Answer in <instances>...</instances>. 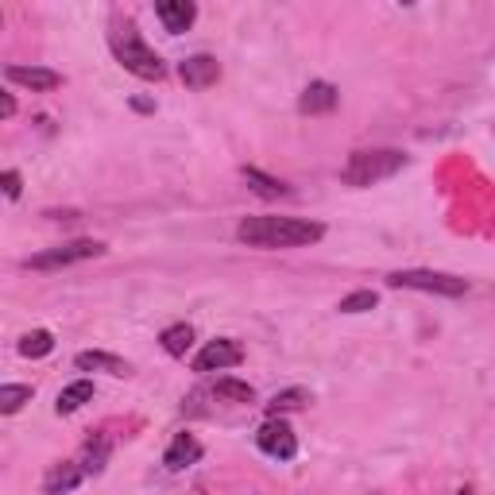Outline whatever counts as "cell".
<instances>
[{
    "mask_svg": "<svg viewBox=\"0 0 495 495\" xmlns=\"http://www.w3.org/2000/svg\"><path fill=\"white\" fill-rule=\"evenodd\" d=\"M325 237V225L302 217H244L237 225V240L248 248H306Z\"/></svg>",
    "mask_w": 495,
    "mask_h": 495,
    "instance_id": "6da1fadb",
    "label": "cell"
},
{
    "mask_svg": "<svg viewBox=\"0 0 495 495\" xmlns=\"http://www.w3.org/2000/svg\"><path fill=\"white\" fill-rule=\"evenodd\" d=\"M402 166H407V155L395 151V148L353 151L348 163L341 166V182L353 190H364V186H375V182H383V178H395Z\"/></svg>",
    "mask_w": 495,
    "mask_h": 495,
    "instance_id": "7a4b0ae2",
    "label": "cell"
},
{
    "mask_svg": "<svg viewBox=\"0 0 495 495\" xmlns=\"http://www.w3.org/2000/svg\"><path fill=\"white\" fill-rule=\"evenodd\" d=\"M112 55H116V62H121L128 74L143 77V82H159V77L166 74L163 58L155 55L148 43H143V35L136 32V23H121V28L112 32Z\"/></svg>",
    "mask_w": 495,
    "mask_h": 495,
    "instance_id": "3957f363",
    "label": "cell"
},
{
    "mask_svg": "<svg viewBox=\"0 0 495 495\" xmlns=\"http://www.w3.org/2000/svg\"><path fill=\"white\" fill-rule=\"evenodd\" d=\"M387 286H395V291L446 294V298H461L468 291V283L461 275H446V271H391Z\"/></svg>",
    "mask_w": 495,
    "mask_h": 495,
    "instance_id": "277c9868",
    "label": "cell"
},
{
    "mask_svg": "<svg viewBox=\"0 0 495 495\" xmlns=\"http://www.w3.org/2000/svg\"><path fill=\"white\" fill-rule=\"evenodd\" d=\"M97 256H105V244H101V240H70V244L47 248V252L23 259V267H32V271H58V267L82 264V259H97Z\"/></svg>",
    "mask_w": 495,
    "mask_h": 495,
    "instance_id": "5b68a950",
    "label": "cell"
},
{
    "mask_svg": "<svg viewBox=\"0 0 495 495\" xmlns=\"http://www.w3.org/2000/svg\"><path fill=\"white\" fill-rule=\"evenodd\" d=\"M256 446L264 449L267 457H275V461H291L298 453V437H294V429L286 426L283 418H267L264 426L256 429Z\"/></svg>",
    "mask_w": 495,
    "mask_h": 495,
    "instance_id": "8992f818",
    "label": "cell"
},
{
    "mask_svg": "<svg viewBox=\"0 0 495 495\" xmlns=\"http://www.w3.org/2000/svg\"><path fill=\"white\" fill-rule=\"evenodd\" d=\"M244 360V348L237 341H229V337H220V341H210L202 348L198 356H194V372H220V368H237Z\"/></svg>",
    "mask_w": 495,
    "mask_h": 495,
    "instance_id": "52a82bcc",
    "label": "cell"
},
{
    "mask_svg": "<svg viewBox=\"0 0 495 495\" xmlns=\"http://www.w3.org/2000/svg\"><path fill=\"white\" fill-rule=\"evenodd\" d=\"M178 77H182V82H186L190 89L217 86V77H220V62H217L213 55H190V58L178 67Z\"/></svg>",
    "mask_w": 495,
    "mask_h": 495,
    "instance_id": "ba28073f",
    "label": "cell"
},
{
    "mask_svg": "<svg viewBox=\"0 0 495 495\" xmlns=\"http://www.w3.org/2000/svg\"><path fill=\"white\" fill-rule=\"evenodd\" d=\"M8 82H16L23 89H35V94H50V89L62 86V74L47 70V67H8L4 70Z\"/></svg>",
    "mask_w": 495,
    "mask_h": 495,
    "instance_id": "9c48e42d",
    "label": "cell"
},
{
    "mask_svg": "<svg viewBox=\"0 0 495 495\" xmlns=\"http://www.w3.org/2000/svg\"><path fill=\"white\" fill-rule=\"evenodd\" d=\"M155 16L163 20L166 32L178 35V32H186L190 23L198 20V4H194V0H159V4H155Z\"/></svg>",
    "mask_w": 495,
    "mask_h": 495,
    "instance_id": "30bf717a",
    "label": "cell"
},
{
    "mask_svg": "<svg viewBox=\"0 0 495 495\" xmlns=\"http://www.w3.org/2000/svg\"><path fill=\"white\" fill-rule=\"evenodd\" d=\"M337 86L333 82H310L302 89V97H298V109H302L306 116H321V112H333L337 109Z\"/></svg>",
    "mask_w": 495,
    "mask_h": 495,
    "instance_id": "8fae6325",
    "label": "cell"
},
{
    "mask_svg": "<svg viewBox=\"0 0 495 495\" xmlns=\"http://www.w3.org/2000/svg\"><path fill=\"white\" fill-rule=\"evenodd\" d=\"M194 461H202V441L194 434H175L171 449L163 453V464L171 468V472H182V468H190Z\"/></svg>",
    "mask_w": 495,
    "mask_h": 495,
    "instance_id": "7c38bea8",
    "label": "cell"
},
{
    "mask_svg": "<svg viewBox=\"0 0 495 495\" xmlns=\"http://www.w3.org/2000/svg\"><path fill=\"white\" fill-rule=\"evenodd\" d=\"M86 468L74 464V461H62V464H50V472L43 476V491L47 495H62V491H74L77 484H82Z\"/></svg>",
    "mask_w": 495,
    "mask_h": 495,
    "instance_id": "4fadbf2b",
    "label": "cell"
},
{
    "mask_svg": "<svg viewBox=\"0 0 495 495\" xmlns=\"http://www.w3.org/2000/svg\"><path fill=\"white\" fill-rule=\"evenodd\" d=\"M74 364L82 372H109V375H132V364L112 353H77Z\"/></svg>",
    "mask_w": 495,
    "mask_h": 495,
    "instance_id": "5bb4252c",
    "label": "cell"
},
{
    "mask_svg": "<svg viewBox=\"0 0 495 495\" xmlns=\"http://www.w3.org/2000/svg\"><path fill=\"white\" fill-rule=\"evenodd\" d=\"M86 402H94V383H89V380H74L70 387L58 391L55 410H58V414H74V410H82Z\"/></svg>",
    "mask_w": 495,
    "mask_h": 495,
    "instance_id": "9a60e30c",
    "label": "cell"
},
{
    "mask_svg": "<svg viewBox=\"0 0 495 495\" xmlns=\"http://www.w3.org/2000/svg\"><path fill=\"white\" fill-rule=\"evenodd\" d=\"M240 175H244L248 186L259 194V198H286V194H291V186H286V182L271 178V175H264V171H256V166H244Z\"/></svg>",
    "mask_w": 495,
    "mask_h": 495,
    "instance_id": "2e32d148",
    "label": "cell"
},
{
    "mask_svg": "<svg viewBox=\"0 0 495 495\" xmlns=\"http://www.w3.org/2000/svg\"><path fill=\"white\" fill-rule=\"evenodd\" d=\"M306 402H310V391H306V387H286V391H279V395L267 402V410H271V418H279V414L302 410Z\"/></svg>",
    "mask_w": 495,
    "mask_h": 495,
    "instance_id": "e0dca14e",
    "label": "cell"
},
{
    "mask_svg": "<svg viewBox=\"0 0 495 495\" xmlns=\"http://www.w3.org/2000/svg\"><path fill=\"white\" fill-rule=\"evenodd\" d=\"M159 341L166 356H186V348L194 345V329L190 325H171V329H163Z\"/></svg>",
    "mask_w": 495,
    "mask_h": 495,
    "instance_id": "ac0fdd59",
    "label": "cell"
},
{
    "mask_svg": "<svg viewBox=\"0 0 495 495\" xmlns=\"http://www.w3.org/2000/svg\"><path fill=\"white\" fill-rule=\"evenodd\" d=\"M105 461H109V441H105V437L86 441V453H82V468H86V472H89V476L105 472Z\"/></svg>",
    "mask_w": 495,
    "mask_h": 495,
    "instance_id": "d6986e66",
    "label": "cell"
},
{
    "mask_svg": "<svg viewBox=\"0 0 495 495\" xmlns=\"http://www.w3.org/2000/svg\"><path fill=\"white\" fill-rule=\"evenodd\" d=\"M50 348H55V337H50L47 329H32L28 337L20 341V356H28V360H39V356H47Z\"/></svg>",
    "mask_w": 495,
    "mask_h": 495,
    "instance_id": "ffe728a7",
    "label": "cell"
},
{
    "mask_svg": "<svg viewBox=\"0 0 495 495\" xmlns=\"http://www.w3.org/2000/svg\"><path fill=\"white\" fill-rule=\"evenodd\" d=\"M23 402H32V387L28 383H4V387H0V414H16Z\"/></svg>",
    "mask_w": 495,
    "mask_h": 495,
    "instance_id": "44dd1931",
    "label": "cell"
},
{
    "mask_svg": "<svg viewBox=\"0 0 495 495\" xmlns=\"http://www.w3.org/2000/svg\"><path fill=\"white\" fill-rule=\"evenodd\" d=\"M213 395L229 399V402H256L252 383H240V380H217L213 383Z\"/></svg>",
    "mask_w": 495,
    "mask_h": 495,
    "instance_id": "7402d4cb",
    "label": "cell"
},
{
    "mask_svg": "<svg viewBox=\"0 0 495 495\" xmlns=\"http://www.w3.org/2000/svg\"><path fill=\"white\" fill-rule=\"evenodd\" d=\"M341 314H364V310H375V294L372 291H356V294H348L341 298Z\"/></svg>",
    "mask_w": 495,
    "mask_h": 495,
    "instance_id": "603a6c76",
    "label": "cell"
},
{
    "mask_svg": "<svg viewBox=\"0 0 495 495\" xmlns=\"http://www.w3.org/2000/svg\"><path fill=\"white\" fill-rule=\"evenodd\" d=\"M0 182H4V198L16 202V198H20V190H23L20 175H16V171H4V175H0Z\"/></svg>",
    "mask_w": 495,
    "mask_h": 495,
    "instance_id": "cb8c5ba5",
    "label": "cell"
},
{
    "mask_svg": "<svg viewBox=\"0 0 495 495\" xmlns=\"http://www.w3.org/2000/svg\"><path fill=\"white\" fill-rule=\"evenodd\" d=\"M0 116H4V121H12V116H16V101H12V94L0 97Z\"/></svg>",
    "mask_w": 495,
    "mask_h": 495,
    "instance_id": "d4e9b609",
    "label": "cell"
},
{
    "mask_svg": "<svg viewBox=\"0 0 495 495\" xmlns=\"http://www.w3.org/2000/svg\"><path fill=\"white\" fill-rule=\"evenodd\" d=\"M457 495H476V491H472V488H461V491H457Z\"/></svg>",
    "mask_w": 495,
    "mask_h": 495,
    "instance_id": "484cf974",
    "label": "cell"
}]
</instances>
